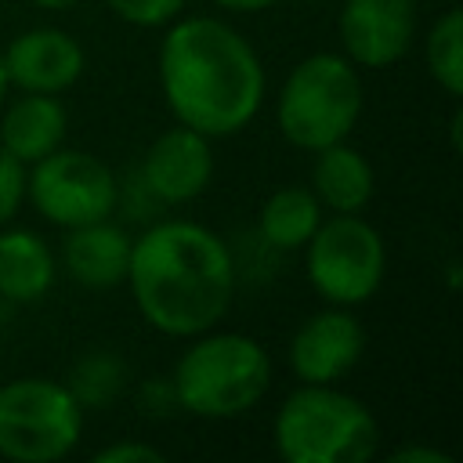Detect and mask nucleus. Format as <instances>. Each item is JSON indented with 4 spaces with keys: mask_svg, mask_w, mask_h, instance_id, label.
<instances>
[{
    "mask_svg": "<svg viewBox=\"0 0 463 463\" xmlns=\"http://www.w3.org/2000/svg\"><path fill=\"white\" fill-rule=\"evenodd\" d=\"M322 221V203L304 184L275 188L260 206V239L275 250H300Z\"/></svg>",
    "mask_w": 463,
    "mask_h": 463,
    "instance_id": "17",
    "label": "nucleus"
},
{
    "mask_svg": "<svg viewBox=\"0 0 463 463\" xmlns=\"http://www.w3.org/2000/svg\"><path fill=\"white\" fill-rule=\"evenodd\" d=\"M362 116V80L354 61L333 51L300 58L282 80L275 101V123L282 137L300 152L347 141Z\"/></svg>",
    "mask_w": 463,
    "mask_h": 463,
    "instance_id": "5",
    "label": "nucleus"
},
{
    "mask_svg": "<svg viewBox=\"0 0 463 463\" xmlns=\"http://www.w3.org/2000/svg\"><path fill=\"white\" fill-rule=\"evenodd\" d=\"M387 459H391V463H452L449 452L430 449V445H402V449H394Z\"/></svg>",
    "mask_w": 463,
    "mask_h": 463,
    "instance_id": "23",
    "label": "nucleus"
},
{
    "mask_svg": "<svg viewBox=\"0 0 463 463\" xmlns=\"http://www.w3.org/2000/svg\"><path fill=\"white\" fill-rule=\"evenodd\" d=\"M36 7H43V11H69V7H76L80 0H33Z\"/></svg>",
    "mask_w": 463,
    "mask_h": 463,
    "instance_id": "25",
    "label": "nucleus"
},
{
    "mask_svg": "<svg viewBox=\"0 0 463 463\" xmlns=\"http://www.w3.org/2000/svg\"><path fill=\"white\" fill-rule=\"evenodd\" d=\"M72 391V398L87 409H105L119 391H123V362L112 354H87L76 362L72 380L65 383Z\"/></svg>",
    "mask_w": 463,
    "mask_h": 463,
    "instance_id": "19",
    "label": "nucleus"
},
{
    "mask_svg": "<svg viewBox=\"0 0 463 463\" xmlns=\"http://www.w3.org/2000/svg\"><path fill=\"white\" fill-rule=\"evenodd\" d=\"M213 4L224 7V11H235V14H257V11L275 7L279 0H213Z\"/></svg>",
    "mask_w": 463,
    "mask_h": 463,
    "instance_id": "24",
    "label": "nucleus"
},
{
    "mask_svg": "<svg viewBox=\"0 0 463 463\" xmlns=\"http://www.w3.org/2000/svg\"><path fill=\"white\" fill-rule=\"evenodd\" d=\"M271 387V358L260 340L246 333H199L181 351L170 394L203 420H232L250 412Z\"/></svg>",
    "mask_w": 463,
    "mask_h": 463,
    "instance_id": "4",
    "label": "nucleus"
},
{
    "mask_svg": "<svg viewBox=\"0 0 463 463\" xmlns=\"http://www.w3.org/2000/svg\"><path fill=\"white\" fill-rule=\"evenodd\" d=\"M65 130L69 116L58 94H22L0 119V148H7L22 166H33L36 159L61 148Z\"/></svg>",
    "mask_w": 463,
    "mask_h": 463,
    "instance_id": "14",
    "label": "nucleus"
},
{
    "mask_svg": "<svg viewBox=\"0 0 463 463\" xmlns=\"http://www.w3.org/2000/svg\"><path fill=\"white\" fill-rule=\"evenodd\" d=\"M365 351V329L347 307H326L304 318L289 340V369L300 383H336Z\"/></svg>",
    "mask_w": 463,
    "mask_h": 463,
    "instance_id": "10",
    "label": "nucleus"
},
{
    "mask_svg": "<svg viewBox=\"0 0 463 463\" xmlns=\"http://www.w3.org/2000/svg\"><path fill=\"white\" fill-rule=\"evenodd\" d=\"M271 445L286 463H365L380 449V423L336 383H300L271 420Z\"/></svg>",
    "mask_w": 463,
    "mask_h": 463,
    "instance_id": "3",
    "label": "nucleus"
},
{
    "mask_svg": "<svg viewBox=\"0 0 463 463\" xmlns=\"http://www.w3.org/2000/svg\"><path fill=\"white\" fill-rule=\"evenodd\" d=\"M4 94H7V72H4V58H0V101H4Z\"/></svg>",
    "mask_w": 463,
    "mask_h": 463,
    "instance_id": "26",
    "label": "nucleus"
},
{
    "mask_svg": "<svg viewBox=\"0 0 463 463\" xmlns=\"http://www.w3.org/2000/svg\"><path fill=\"white\" fill-rule=\"evenodd\" d=\"M383 271V235L362 213H333L329 221H318L304 242V275L311 289L336 307H354L376 297Z\"/></svg>",
    "mask_w": 463,
    "mask_h": 463,
    "instance_id": "7",
    "label": "nucleus"
},
{
    "mask_svg": "<svg viewBox=\"0 0 463 463\" xmlns=\"http://www.w3.org/2000/svg\"><path fill=\"white\" fill-rule=\"evenodd\" d=\"M25 195L43 221L80 228L116 210V174L90 152L54 148L25 174Z\"/></svg>",
    "mask_w": 463,
    "mask_h": 463,
    "instance_id": "8",
    "label": "nucleus"
},
{
    "mask_svg": "<svg viewBox=\"0 0 463 463\" xmlns=\"http://www.w3.org/2000/svg\"><path fill=\"white\" fill-rule=\"evenodd\" d=\"M130 235L116 224L105 221H90L80 228H69L65 242H61V264L65 271L87 286V289H112L127 279V264H130Z\"/></svg>",
    "mask_w": 463,
    "mask_h": 463,
    "instance_id": "13",
    "label": "nucleus"
},
{
    "mask_svg": "<svg viewBox=\"0 0 463 463\" xmlns=\"http://www.w3.org/2000/svg\"><path fill=\"white\" fill-rule=\"evenodd\" d=\"M427 72L434 83L449 94H463V14L459 7H449L427 33Z\"/></svg>",
    "mask_w": 463,
    "mask_h": 463,
    "instance_id": "18",
    "label": "nucleus"
},
{
    "mask_svg": "<svg viewBox=\"0 0 463 463\" xmlns=\"http://www.w3.org/2000/svg\"><path fill=\"white\" fill-rule=\"evenodd\" d=\"M311 192L333 213H362L376 192L373 163L347 141L326 145L311 163Z\"/></svg>",
    "mask_w": 463,
    "mask_h": 463,
    "instance_id": "15",
    "label": "nucleus"
},
{
    "mask_svg": "<svg viewBox=\"0 0 463 463\" xmlns=\"http://www.w3.org/2000/svg\"><path fill=\"white\" fill-rule=\"evenodd\" d=\"M141 177H145V188L166 206L199 199L213 181L210 137L184 123L163 130L141 159Z\"/></svg>",
    "mask_w": 463,
    "mask_h": 463,
    "instance_id": "11",
    "label": "nucleus"
},
{
    "mask_svg": "<svg viewBox=\"0 0 463 463\" xmlns=\"http://www.w3.org/2000/svg\"><path fill=\"white\" fill-rule=\"evenodd\" d=\"M109 11L116 18H123L127 25H141V29H159L166 22H174L188 0H105Z\"/></svg>",
    "mask_w": 463,
    "mask_h": 463,
    "instance_id": "20",
    "label": "nucleus"
},
{
    "mask_svg": "<svg viewBox=\"0 0 463 463\" xmlns=\"http://www.w3.org/2000/svg\"><path fill=\"white\" fill-rule=\"evenodd\" d=\"M123 282L152 329L192 340L228 315L235 260L213 228L199 221H159L130 242Z\"/></svg>",
    "mask_w": 463,
    "mask_h": 463,
    "instance_id": "2",
    "label": "nucleus"
},
{
    "mask_svg": "<svg viewBox=\"0 0 463 463\" xmlns=\"http://www.w3.org/2000/svg\"><path fill=\"white\" fill-rule=\"evenodd\" d=\"M83 434V405L47 376H22L0 387V456L11 463H58Z\"/></svg>",
    "mask_w": 463,
    "mask_h": 463,
    "instance_id": "6",
    "label": "nucleus"
},
{
    "mask_svg": "<svg viewBox=\"0 0 463 463\" xmlns=\"http://www.w3.org/2000/svg\"><path fill=\"white\" fill-rule=\"evenodd\" d=\"M159 87L174 119L213 141L253 123L268 76L239 29L210 14H192L166 22L159 40Z\"/></svg>",
    "mask_w": 463,
    "mask_h": 463,
    "instance_id": "1",
    "label": "nucleus"
},
{
    "mask_svg": "<svg viewBox=\"0 0 463 463\" xmlns=\"http://www.w3.org/2000/svg\"><path fill=\"white\" fill-rule=\"evenodd\" d=\"M0 58H4L7 87H18L22 94H61L87 69V54L80 40L51 25L18 33Z\"/></svg>",
    "mask_w": 463,
    "mask_h": 463,
    "instance_id": "12",
    "label": "nucleus"
},
{
    "mask_svg": "<svg viewBox=\"0 0 463 463\" xmlns=\"http://www.w3.org/2000/svg\"><path fill=\"white\" fill-rule=\"evenodd\" d=\"M166 452L148 441H112L94 452V463H163Z\"/></svg>",
    "mask_w": 463,
    "mask_h": 463,
    "instance_id": "22",
    "label": "nucleus"
},
{
    "mask_svg": "<svg viewBox=\"0 0 463 463\" xmlns=\"http://www.w3.org/2000/svg\"><path fill=\"white\" fill-rule=\"evenodd\" d=\"M336 33L347 61L365 69H391L412 47L416 0H344Z\"/></svg>",
    "mask_w": 463,
    "mask_h": 463,
    "instance_id": "9",
    "label": "nucleus"
},
{
    "mask_svg": "<svg viewBox=\"0 0 463 463\" xmlns=\"http://www.w3.org/2000/svg\"><path fill=\"white\" fill-rule=\"evenodd\" d=\"M58 260L51 246L29 232V228H7L0 232V297L14 304H33L47 297L54 286Z\"/></svg>",
    "mask_w": 463,
    "mask_h": 463,
    "instance_id": "16",
    "label": "nucleus"
},
{
    "mask_svg": "<svg viewBox=\"0 0 463 463\" xmlns=\"http://www.w3.org/2000/svg\"><path fill=\"white\" fill-rule=\"evenodd\" d=\"M25 203V166L0 148V228L18 213V206Z\"/></svg>",
    "mask_w": 463,
    "mask_h": 463,
    "instance_id": "21",
    "label": "nucleus"
}]
</instances>
